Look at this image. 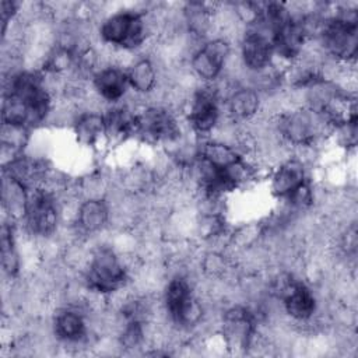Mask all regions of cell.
<instances>
[{
	"instance_id": "cell-1",
	"label": "cell",
	"mask_w": 358,
	"mask_h": 358,
	"mask_svg": "<svg viewBox=\"0 0 358 358\" xmlns=\"http://www.w3.org/2000/svg\"><path fill=\"white\" fill-rule=\"evenodd\" d=\"M55 101L45 73L38 69H21L3 76V124L34 131L45 129Z\"/></svg>"
},
{
	"instance_id": "cell-2",
	"label": "cell",
	"mask_w": 358,
	"mask_h": 358,
	"mask_svg": "<svg viewBox=\"0 0 358 358\" xmlns=\"http://www.w3.org/2000/svg\"><path fill=\"white\" fill-rule=\"evenodd\" d=\"M96 39L113 50L143 53L154 41L147 4H123L109 11L96 24Z\"/></svg>"
},
{
	"instance_id": "cell-3",
	"label": "cell",
	"mask_w": 358,
	"mask_h": 358,
	"mask_svg": "<svg viewBox=\"0 0 358 358\" xmlns=\"http://www.w3.org/2000/svg\"><path fill=\"white\" fill-rule=\"evenodd\" d=\"M80 278L90 292L108 299L131 284L133 273L126 253L119 252L108 239L98 238L92 241Z\"/></svg>"
},
{
	"instance_id": "cell-4",
	"label": "cell",
	"mask_w": 358,
	"mask_h": 358,
	"mask_svg": "<svg viewBox=\"0 0 358 358\" xmlns=\"http://www.w3.org/2000/svg\"><path fill=\"white\" fill-rule=\"evenodd\" d=\"M315 42L327 59L355 64L358 53V3H331Z\"/></svg>"
},
{
	"instance_id": "cell-5",
	"label": "cell",
	"mask_w": 358,
	"mask_h": 358,
	"mask_svg": "<svg viewBox=\"0 0 358 358\" xmlns=\"http://www.w3.org/2000/svg\"><path fill=\"white\" fill-rule=\"evenodd\" d=\"M260 336V319L245 302H228L218 317L217 337L228 354L249 355Z\"/></svg>"
},
{
	"instance_id": "cell-6",
	"label": "cell",
	"mask_w": 358,
	"mask_h": 358,
	"mask_svg": "<svg viewBox=\"0 0 358 358\" xmlns=\"http://www.w3.org/2000/svg\"><path fill=\"white\" fill-rule=\"evenodd\" d=\"M18 225L22 234L36 243L57 236L64 227L60 196L42 186L32 187Z\"/></svg>"
},
{
	"instance_id": "cell-7",
	"label": "cell",
	"mask_w": 358,
	"mask_h": 358,
	"mask_svg": "<svg viewBox=\"0 0 358 358\" xmlns=\"http://www.w3.org/2000/svg\"><path fill=\"white\" fill-rule=\"evenodd\" d=\"M182 117L186 129L196 138H210L224 119V99L217 87L199 84L189 95Z\"/></svg>"
},
{
	"instance_id": "cell-8",
	"label": "cell",
	"mask_w": 358,
	"mask_h": 358,
	"mask_svg": "<svg viewBox=\"0 0 358 358\" xmlns=\"http://www.w3.org/2000/svg\"><path fill=\"white\" fill-rule=\"evenodd\" d=\"M235 45L222 36L204 41L187 59V69L201 84H213L224 74Z\"/></svg>"
},
{
	"instance_id": "cell-9",
	"label": "cell",
	"mask_w": 358,
	"mask_h": 358,
	"mask_svg": "<svg viewBox=\"0 0 358 358\" xmlns=\"http://www.w3.org/2000/svg\"><path fill=\"white\" fill-rule=\"evenodd\" d=\"M235 49L246 73H257L275 63L271 36L259 21L243 29Z\"/></svg>"
},
{
	"instance_id": "cell-10",
	"label": "cell",
	"mask_w": 358,
	"mask_h": 358,
	"mask_svg": "<svg viewBox=\"0 0 358 358\" xmlns=\"http://www.w3.org/2000/svg\"><path fill=\"white\" fill-rule=\"evenodd\" d=\"M313 168L305 164L302 159L291 154L267 173V190L268 194L275 200H284L296 192L301 186L309 182Z\"/></svg>"
},
{
	"instance_id": "cell-11",
	"label": "cell",
	"mask_w": 358,
	"mask_h": 358,
	"mask_svg": "<svg viewBox=\"0 0 358 358\" xmlns=\"http://www.w3.org/2000/svg\"><path fill=\"white\" fill-rule=\"evenodd\" d=\"M76 238L95 241L110 229V206L106 199H81L67 225Z\"/></svg>"
},
{
	"instance_id": "cell-12",
	"label": "cell",
	"mask_w": 358,
	"mask_h": 358,
	"mask_svg": "<svg viewBox=\"0 0 358 358\" xmlns=\"http://www.w3.org/2000/svg\"><path fill=\"white\" fill-rule=\"evenodd\" d=\"M90 85L106 106L123 102L130 94L127 71L116 63H106L99 67L90 78Z\"/></svg>"
},
{
	"instance_id": "cell-13",
	"label": "cell",
	"mask_w": 358,
	"mask_h": 358,
	"mask_svg": "<svg viewBox=\"0 0 358 358\" xmlns=\"http://www.w3.org/2000/svg\"><path fill=\"white\" fill-rule=\"evenodd\" d=\"M130 92L148 102L161 85L162 70L157 60L147 53H138L126 69Z\"/></svg>"
},
{
	"instance_id": "cell-14",
	"label": "cell",
	"mask_w": 358,
	"mask_h": 358,
	"mask_svg": "<svg viewBox=\"0 0 358 358\" xmlns=\"http://www.w3.org/2000/svg\"><path fill=\"white\" fill-rule=\"evenodd\" d=\"M263 110V95L246 84L234 85L224 98V116L235 123L248 124Z\"/></svg>"
},
{
	"instance_id": "cell-15",
	"label": "cell",
	"mask_w": 358,
	"mask_h": 358,
	"mask_svg": "<svg viewBox=\"0 0 358 358\" xmlns=\"http://www.w3.org/2000/svg\"><path fill=\"white\" fill-rule=\"evenodd\" d=\"M74 144L80 150L96 151L106 147L103 112L81 110L70 127Z\"/></svg>"
}]
</instances>
